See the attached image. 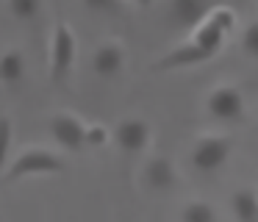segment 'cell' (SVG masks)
<instances>
[{
    "label": "cell",
    "instance_id": "12",
    "mask_svg": "<svg viewBox=\"0 0 258 222\" xmlns=\"http://www.w3.org/2000/svg\"><path fill=\"white\" fill-rule=\"evenodd\" d=\"M25 78V56L20 50H3L0 53V83L14 86Z\"/></svg>",
    "mask_w": 258,
    "mask_h": 222
},
{
    "label": "cell",
    "instance_id": "2",
    "mask_svg": "<svg viewBox=\"0 0 258 222\" xmlns=\"http://www.w3.org/2000/svg\"><path fill=\"white\" fill-rule=\"evenodd\" d=\"M64 158L58 153L47 147H25L9 161L6 172H3V181L0 183H17L23 178H34V175H58L64 172Z\"/></svg>",
    "mask_w": 258,
    "mask_h": 222
},
{
    "label": "cell",
    "instance_id": "18",
    "mask_svg": "<svg viewBox=\"0 0 258 222\" xmlns=\"http://www.w3.org/2000/svg\"><path fill=\"white\" fill-rule=\"evenodd\" d=\"M84 6L89 11H97V14H111V11H119L122 0H84Z\"/></svg>",
    "mask_w": 258,
    "mask_h": 222
},
{
    "label": "cell",
    "instance_id": "7",
    "mask_svg": "<svg viewBox=\"0 0 258 222\" xmlns=\"http://www.w3.org/2000/svg\"><path fill=\"white\" fill-rule=\"evenodd\" d=\"M47 128H50L53 139L58 142V147L70 150V153L86 147V122L78 114H73V111H58V114H53Z\"/></svg>",
    "mask_w": 258,
    "mask_h": 222
},
{
    "label": "cell",
    "instance_id": "17",
    "mask_svg": "<svg viewBox=\"0 0 258 222\" xmlns=\"http://www.w3.org/2000/svg\"><path fill=\"white\" fill-rule=\"evenodd\" d=\"M111 142V131L100 122L95 125H86V147H103V144Z\"/></svg>",
    "mask_w": 258,
    "mask_h": 222
},
{
    "label": "cell",
    "instance_id": "4",
    "mask_svg": "<svg viewBox=\"0 0 258 222\" xmlns=\"http://www.w3.org/2000/svg\"><path fill=\"white\" fill-rule=\"evenodd\" d=\"M230 153H233V139L228 133H203L191 142L189 161L197 172H217L228 164Z\"/></svg>",
    "mask_w": 258,
    "mask_h": 222
},
{
    "label": "cell",
    "instance_id": "16",
    "mask_svg": "<svg viewBox=\"0 0 258 222\" xmlns=\"http://www.w3.org/2000/svg\"><path fill=\"white\" fill-rule=\"evenodd\" d=\"M241 53L258 61V20L250 22L244 28V33H241Z\"/></svg>",
    "mask_w": 258,
    "mask_h": 222
},
{
    "label": "cell",
    "instance_id": "3",
    "mask_svg": "<svg viewBox=\"0 0 258 222\" xmlns=\"http://www.w3.org/2000/svg\"><path fill=\"white\" fill-rule=\"evenodd\" d=\"M78 59V39L75 31L67 25L64 20H58L53 25L50 33V53H47V67H50V81L53 83H64L70 78Z\"/></svg>",
    "mask_w": 258,
    "mask_h": 222
},
{
    "label": "cell",
    "instance_id": "19",
    "mask_svg": "<svg viewBox=\"0 0 258 222\" xmlns=\"http://www.w3.org/2000/svg\"><path fill=\"white\" fill-rule=\"evenodd\" d=\"M128 3H134V6H142V9H147V6L153 3V0H128Z\"/></svg>",
    "mask_w": 258,
    "mask_h": 222
},
{
    "label": "cell",
    "instance_id": "5",
    "mask_svg": "<svg viewBox=\"0 0 258 222\" xmlns=\"http://www.w3.org/2000/svg\"><path fill=\"white\" fill-rule=\"evenodd\" d=\"M206 111L219 122H239L247 111V100L233 83H217L206 97Z\"/></svg>",
    "mask_w": 258,
    "mask_h": 222
},
{
    "label": "cell",
    "instance_id": "15",
    "mask_svg": "<svg viewBox=\"0 0 258 222\" xmlns=\"http://www.w3.org/2000/svg\"><path fill=\"white\" fill-rule=\"evenodd\" d=\"M6 6H9V14L14 20H23V22L34 20L42 11V0H6Z\"/></svg>",
    "mask_w": 258,
    "mask_h": 222
},
{
    "label": "cell",
    "instance_id": "14",
    "mask_svg": "<svg viewBox=\"0 0 258 222\" xmlns=\"http://www.w3.org/2000/svg\"><path fill=\"white\" fill-rule=\"evenodd\" d=\"M12 142H14V125L6 114H0V181H3V172L9 166V155H12Z\"/></svg>",
    "mask_w": 258,
    "mask_h": 222
},
{
    "label": "cell",
    "instance_id": "11",
    "mask_svg": "<svg viewBox=\"0 0 258 222\" xmlns=\"http://www.w3.org/2000/svg\"><path fill=\"white\" fill-rule=\"evenodd\" d=\"M230 211L236 222H258V192L255 189H236L230 194Z\"/></svg>",
    "mask_w": 258,
    "mask_h": 222
},
{
    "label": "cell",
    "instance_id": "10",
    "mask_svg": "<svg viewBox=\"0 0 258 222\" xmlns=\"http://www.w3.org/2000/svg\"><path fill=\"white\" fill-rule=\"evenodd\" d=\"M142 178H145V183L150 189L164 192V189L175 186V181H178V166L167 155H150L145 161V166H142Z\"/></svg>",
    "mask_w": 258,
    "mask_h": 222
},
{
    "label": "cell",
    "instance_id": "13",
    "mask_svg": "<svg viewBox=\"0 0 258 222\" xmlns=\"http://www.w3.org/2000/svg\"><path fill=\"white\" fill-rule=\"evenodd\" d=\"M180 222H217V211L206 200H191L180 211Z\"/></svg>",
    "mask_w": 258,
    "mask_h": 222
},
{
    "label": "cell",
    "instance_id": "8",
    "mask_svg": "<svg viewBox=\"0 0 258 222\" xmlns=\"http://www.w3.org/2000/svg\"><path fill=\"white\" fill-rule=\"evenodd\" d=\"M128 53H125V44L117 39H108V42L97 44V50L92 53V70L100 78H117L122 72Z\"/></svg>",
    "mask_w": 258,
    "mask_h": 222
},
{
    "label": "cell",
    "instance_id": "9",
    "mask_svg": "<svg viewBox=\"0 0 258 222\" xmlns=\"http://www.w3.org/2000/svg\"><path fill=\"white\" fill-rule=\"evenodd\" d=\"M214 6L208 0H167V17L183 31H191L200 25L203 17L211 11Z\"/></svg>",
    "mask_w": 258,
    "mask_h": 222
},
{
    "label": "cell",
    "instance_id": "6",
    "mask_svg": "<svg viewBox=\"0 0 258 222\" xmlns=\"http://www.w3.org/2000/svg\"><path fill=\"white\" fill-rule=\"evenodd\" d=\"M150 133H153V128L147 120H142V117H125V120H119L117 125H114L111 139H114L119 153L139 155V153H145L147 144H150Z\"/></svg>",
    "mask_w": 258,
    "mask_h": 222
},
{
    "label": "cell",
    "instance_id": "1",
    "mask_svg": "<svg viewBox=\"0 0 258 222\" xmlns=\"http://www.w3.org/2000/svg\"><path fill=\"white\" fill-rule=\"evenodd\" d=\"M233 28H236V11L230 6H214L203 17L200 25H195L189 31V42L211 61L222 53V47H225V42H228Z\"/></svg>",
    "mask_w": 258,
    "mask_h": 222
}]
</instances>
